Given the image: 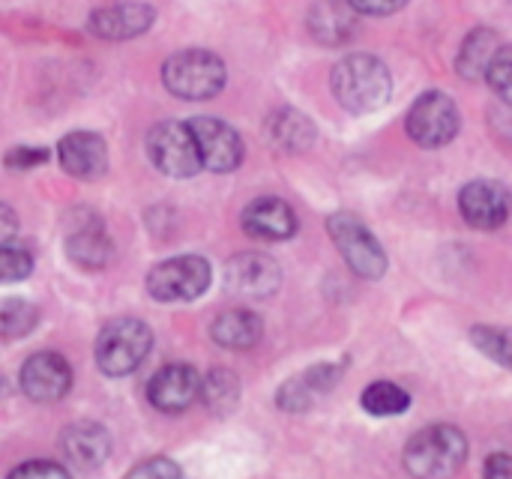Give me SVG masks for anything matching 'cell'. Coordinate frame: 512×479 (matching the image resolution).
I'll return each mask as SVG.
<instances>
[{
	"mask_svg": "<svg viewBox=\"0 0 512 479\" xmlns=\"http://www.w3.org/2000/svg\"><path fill=\"white\" fill-rule=\"evenodd\" d=\"M201 396V378L186 363H171L159 369L147 384V399L162 414H180Z\"/></svg>",
	"mask_w": 512,
	"mask_h": 479,
	"instance_id": "4fadbf2b",
	"label": "cell"
},
{
	"mask_svg": "<svg viewBox=\"0 0 512 479\" xmlns=\"http://www.w3.org/2000/svg\"><path fill=\"white\" fill-rule=\"evenodd\" d=\"M459 108L456 102L441 93V90H429L423 96H417V102L408 111L405 129L408 135L420 144V147H444L459 135Z\"/></svg>",
	"mask_w": 512,
	"mask_h": 479,
	"instance_id": "ba28073f",
	"label": "cell"
},
{
	"mask_svg": "<svg viewBox=\"0 0 512 479\" xmlns=\"http://www.w3.org/2000/svg\"><path fill=\"white\" fill-rule=\"evenodd\" d=\"M357 30V9L348 0H318L309 9V33L321 45H342Z\"/></svg>",
	"mask_w": 512,
	"mask_h": 479,
	"instance_id": "d6986e66",
	"label": "cell"
},
{
	"mask_svg": "<svg viewBox=\"0 0 512 479\" xmlns=\"http://www.w3.org/2000/svg\"><path fill=\"white\" fill-rule=\"evenodd\" d=\"M210 336L219 348H228V351H249L261 342L264 336V321L249 312V309H228L222 312L213 327H210Z\"/></svg>",
	"mask_w": 512,
	"mask_h": 479,
	"instance_id": "ffe728a7",
	"label": "cell"
},
{
	"mask_svg": "<svg viewBox=\"0 0 512 479\" xmlns=\"http://www.w3.org/2000/svg\"><path fill=\"white\" fill-rule=\"evenodd\" d=\"M243 228L252 237L279 243L297 234V216L282 198H255L243 210Z\"/></svg>",
	"mask_w": 512,
	"mask_h": 479,
	"instance_id": "ac0fdd59",
	"label": "cell"
},
{
	"mask_svg": "<svg viewBox=\"0 0 512 479\" xmlns=\"http://www.w3.org/2000/svg\"><path fill=\"white\" fill-rule=\"evenodd\" d=\"M60 450H63V456H66V462L72 468L96 471L111 453V438L96 423H72L60 435Z\"/></svg>",
	"mask_w": 512,
	"mask_h": 479,
	"instance_id": "e0dca14e",
	"label": "cell"
},
{
	"mask_svg": "<svg viewBox=\"0 0 512 479\" xmlns=\"http://www.w3.org/2000/svg\"><path fill=\"white\" fill-rule=\"evenodd\" d=\"M333 96L351 114H372L390 102L393 78L390 69L372 54H348L330 75Z\"/></svg>",
	"mask_w": 512,
	"mask_h": 479,
	"instance_id": "6da1fadb",
	"label": "cell"
},
{
	"mask_svg": "<svg viewBox=\"0 0 512 479\" xmlns=\"http://www.w3.org/2000/svg\"><path fill=\"white\" fill-rule=\"evenodd\" d=\"M486 479H512L510 453H495L486 459Z\"/></svg>",
	"mask_w": 512,
	"mask_h": 479,
	"instance_id": "836d02e7",
	"label": "cell"
},
{
	"mask_svg": "<svg viewBox=\"0 0 512 479\" xmlns=\"http://www.w3.org/2000/svg\"><path fill=\"white\" fill-rule=\"evenodd\" d=\"M201 399L210 411L216 414H228L237 402H240V381L234 378V372L228 369H213L204 381H201Z\"/></svg>",
	"mask_w": 512,
	"mask_h": 479,
	"instance_id": "cb8c5ba5",
	"label": "cell"
},
{
	"mask_svg": "<svg viewBox=\"0 0 512 479\" xmlns=\"http://www.w3.org/2000/svg\"><path fill=\"white\" fill-rule=\"evenodd\" d=\"M180 468H177V462H171V459H165V456H156V459H147V462H141V465H135L126 479H180Z\"/></svg>",
	"mask_w": 512,
	"mask_h": 479,
	"instance_id": "f546056e",
	"label": "cell"
},
{
	"mask_svg": "<svg viewBox=\"0 0 512 479\" xmlns=\"http://www.w3.org/2000/svg\"><path fill=\"white\" fill-rule=\"evenodd\" d=\"M471 342L498 366L512 369V327H474Z\"/></svg>",
	"mask_w": 512,
	"mask_h": 479,
	"instance_id": "484cf974",
	"label": "cell"
},
{
	"mask_svg": "<svg viewBox=\"0 0 512 479\" xmlns=\"http://www.w3.org/2000/svg\"><path fill=\"white\" fill-rule=\"evenodd\" d=\"M402 459L414 479H450L468 459V441L456 426H429L408 441Z\"/></svg>",
	"mask_w": 512,
	"mask_h": 479,
	"instance_id": "7a4b0ae2",
	"label": "cell"
},
{
	"mask_svg": "<svg viewBox=\"0 0 512 479\" xmlns=\"http://www.w3.org/2000/svg\"><path fill=\"white\" fill-rule=\"evenodd\" d=\"M66 252L84 270H102L111 261V240L96 213H90V210L72 213V228L66 234Z\"/></svg>",
	"mask_w": 512,
	"mask_h": 479,
	"instance_id": "5bb4252c",
	"label": "cell"
},
{
	"mask_svg": "<svg viewBox=\"0 0 512 479\" xmlns=\"http://www.w3.org/2000/svg\"><path fill=\"white\" fill-rule=\"evenodd\" d=\"M156 12L147 3H114V6H102L90 15V30L99 39H135L141 33L150 30Z\"/></svg>",
	"mask_w": 512,
	"mask_h": 479,
	"instance_id": "2e32d148",
	"label": "cell"
},
{
	"mask_svg": "<svg viewBox=\"0 0 512 479\" xmlns=\"http://www.w3.org/2000/svg\"><path fill=\"white\" fill-rule=\"evenodd\" d=\"M0 216H3V231H0V237H3V243H12V234H15V216H12V210L3 204L0 207Z\"/></svg>",
	"mask_w": 512,
	"mask_h": 479,
	"instance_id": "e575fe53",
	"label": "cell"
},
{
	"mask_svg": "<svg viewBox=\"0 0 512 479\" xmlns=\"http://www.w3.org/2000/svg\"><path fill=\"white\" fill-rule=\"evenodd\" d=\"M486 81H489V87H492L507 105H512V45H504V48L495 54Z\"/></svg>",
	"mask_w": 512,
	"mask_h": 479,
	"instance_id": "f1b7e54d",
	"label": "cell"
},
{
	"mask_svg": "<svg viewBox=\"0 0 512 479\" xmlns=\"http://www.w3.org/2000/svg\"><path fill=\"white\" fill-rule=\"evenodd\" d=\"M501 48H504V45H501V39H498L495 30H489V27L474 30V33L462 42V48H459V57H456L459 75L468 78V81L486 78V75H489V66H492V60H495V54H498Z\"/></svg>",
	"mask_w": 512,
	"mask_h": 479,
	"instance_id": "7402d4cb",
	"label": "cell"
},
{
	"mask_svg": "<svg viewBox=\"0 0 512 479\" xmlns=\"http://www.w3.org/2000/svg\"><path fill=\"white\" fill-rule=\"evenodd\" d=\"M282 285V270L270 255L243 252L225 264V291L240 300H264Z\"/></svg>",
	"mask_w": 512,
	"mask_h": 479,
	"instance_id": "9c48e42d",
	"label": "cell"
},
{
	"mask_svg": "<svg viewBox=\"0 0 512 479\" xmlns=\"http://www.w3.org/2000/svg\"><path fill=\"white\" fill-rule=\"evenodd\" d=\"M57 159L66 174L78 180H96L108 168V147L96 132H69L57 144Z\"/></svg>",
	"mask_w": 512,
	"mask_h": 479,
	"instance_id": "9a60e30c",
	"label": "cell"
},
{
	"mask_svg": "<svg viewBox=\"0 0 512 479\" xmlns=\"http://www.w3.org/2000/svg\"><path fill=\"white\" fill-rule=\"evenodd\" d=\"M147 153H150V162L168 177L183 180L204 168L198 141L189 129V123H180V120L156 123L147 135Z\"/></svg>",
	"mask_w": 512,
	"mask_h": 479,
	"instance_id": "52a82bcc",
	"label": "cell"
},
{
	"mask_svg": "<svg viewBox=\"0 0 512 479\" xmlns=\"http://www.w3.org/2000/svg\"><path fill=\"white\" fill-rule=\"evenodd\" d=\"M225 78H228V72H225L222 57H216L213 51H204V48L177 51L162 66L165 87L177 99H189V102L213 99L225 87Z\"/></svg>",
	"mask_w": 512,
	"mask_h": 479,
	"instance_id": "3957f363",
	"label": "cell"
},
{
	"mask_svg": "<svg viewBox=\"0 0 512 479\" xmlns=\"http://www.w3.org/2000/svg\"><path fill=\"white\" fill-rule=\"evenodd\" d=\"M6 479H72L66 468L54 465V462H27V465H18Z\"/></svg>",
	"mask_w": 512,
	"mask_h": 479,
	"instance_id": "4dcf8cb0",
	"label": "cell"
},
{
	"mask_svg": "<svg viewBox=\"0 0 512 479\" xmlns=\"http://www.w3.org/2000/svg\"><path fill=\"white\" fill-rule=\"evenodd\" d=\"M189 129H192V135L198 141L201 162H204L207 171L228 174V171H234L243 162V138L225 120H216V117H192L189 120Z\"/></svg>",
	"mask_w": 512,
	"mask_h": 479,
	"instance_id": "30bf717a",
	"label": "cell"
},
{
	"mask_svg": "<svg viewBox=\"0 0 512 479\" xmlns=\"http://www.w3.org/2000/svg\"><path fill=\"white\" fill-rule=\"evenodd\" d=\"M213 270L201 255H177L156 264L147 276V294L159 303H189L210 288Z\"/></svg>",
	"mask_w": 512,
	"mask_h": 479,
	"instance_id": "8992f818",
	"label": "cell"
},
{
	"mask_svg": "<svg viewBox=\"0 0 512 479\" xmlns=\"http://www.w3.org/2000/svg\"><path fill=\"white\" fill-rule=\"evenodd\" d=\"M21 390L33 402H60L72 390V369L54 351H39L21 366Z\"/></svg>",
	"mask_w": 512,
	"mask_h": 479,
	"instance_id": "8fae6325",
	"label": "cell"
},
{
	"mask_svg": "<svg viewBox=\"0 0 512 479\" xmlns=\"http://www.w3.org/2000/svg\"><path fill=\"white\" fill-rule=\"evenodd\" d=\"M459 210L468 225L480 231H495L510 219L512 195L498 180H474L459 195Z\"/></svg>",
	"mask_w": 512,
	"mask_h": 479,
	"instance_id": "7c38bea8",
	"label": "cell"
},
{
	"mask_svg": "<svg viewBox=\"0 0 512 479\" xmlns=\"http://www.w3.org/2000/svg\"><path fill=\"white\" fill-rule=\"evenodd\" d=\"M39 321V312L30 300H18V297H9L3 300L0 306V333L3 339H18V336H27Z\"/></svg>",
	"mask_w": 512,
	"mask_h": 479,
	"instance_id": "d4e9b609",
	"label": "cell"
},
{
	"mask_svg": "<svg viewBox=\"0 0 512 479\" xmlns=\"http://www.w3.org/2000/svg\"><path fill=\"white\" fill-rule=\"evenodd\" d=\"M327 231L348 261V267L360 279H381L387 273V252L378 237L354 216V213H333L327 219Z\"/></svg>",
	"mask_w": 512,
	"mask_h": 479,
	"instance_id": "5b68a950",
	"label": "cell"
},
{
	"mask_svg": "<svg viewBox=\"0 0 512 479\" xmlns=\"http://www.w3.org/2000/svg\"><path fill=\"white\" fill-rule=\"evenodd\" d=\"M48 150L45 147H15V150H9L6 153V165L12 168V171H27V168H36V165H42V162H48Z\"/></svg>",
	"mask_w": 512,
	"mask_h": 479,
	"instance_id": "1f68e13d",
	"label": "cell"
},
{
	"mask_svg": "<svg viewBox=\"0 0 512 479\" xmlns=\"http://www.w3.org/2000/svg\"><path fill=\"white\" fill-rule=\"evenodd\" d=\"M153 333L138 318H120L102 327L96 339V366L108 378L132 375L150 354Z\"/></svg>",
	"mask_w": 512,
	"mask_h": 479,
	"instance_id": "277c9868",
	"label": "cell"
},
{
	"mask_svg": "<svg viewBox=\"0 0 512 479\" xmlns=\"http://www.w3.org/2000/svg\"><path fill=\"white\" fill-rule=\"evenodd\" d=\"M360 405L372 417H399L411 408V396H408V390H402L393 381H375L363 390Z\"/></svg>",
	"mask_w": 512,
	"mask_h": 479,
	"instance_id": "603a6c76",
	"label": "cell"
},
{
	"mask_svg": "<svg viewBox=\"0 0 512 479\" xmlns=\"http://www.w3.org/2000/svg\"><path fill=\"white\" fill-rule=\"evenodd\" d=\"M315 396H318V393L312 390V384L306 381V375H297V378H291L288 384H282L276 402H279L282 411L300 414V411H309V408L315 405Z\"/></svg>",
	"mask_w": 512,
	"mask_h": 479,
	"instance_id": "83f0119b",
	"label": "cell"
},
{
	"mask_svg": "<svg viewBox=\"0 0 512 479\" xmlns=\"http://www.w3.org/2000/svg\"><path fill=\"white\" fill-rule=\"evenodd\" d=\"M267 138L282 153H303L315 141V123L297 108H279L264 123Z\"/></svg>",
	"mask_w": 512,
	"mask_h": 479,
	"instance_id": "44dd1931",
	"label": "cell"
},
{
	"mask_svg": "<svg viewBox=\"0 0 512 479\" xmlns=\"http://www.w3.org/2000/svg\"><path fill=\"white\" fill-rule=\"evenodd\" d=\"M357 12L363 15H393L399 12L408 0H348Z\"/></svg>",
	"mask_w": 512,
	"mask_h": 479,
	"instance_id": "d6a6232c",
	"label": "cell"
},
{
	"mask_svg": "<svg viewBox=\"0 0 512 479\" xmlns=\"http://www.w3.org/2000/svg\"><path fill=\"white\" fill-rule=\"evenodd\" d=\"M33 270V255L24 246L3 243L0 246V279L3 282H21Z\"/></svg>",
	"mask_w": 512,
	"mask_h": 479,
	"instance_id": "4316f807",
	"label": "cell"
}]
</instances>
